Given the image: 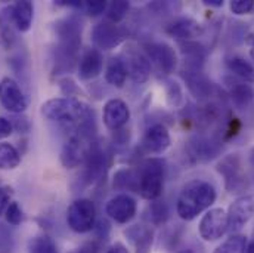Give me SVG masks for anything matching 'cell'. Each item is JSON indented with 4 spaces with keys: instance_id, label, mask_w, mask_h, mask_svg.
<instances>
[{
    "instance_id": "cell-8",
    "label": "cell",
    "mask_w": 254,
    "mask_h": 253,
    "mask_svg": "<svg viewBox=\"0 0 254 253\" xmlns=\"http://www.w3.org/2000/svg\"><path fill=\"white\" fill-rule=\"evenodd\" d=\"M122 61L125 64L127 76L134 83H145L151 76V61L146 54L139 51L136 46L128 45L122 54Z\"/></svg>"
},
{
    "instance_id": "cell-11",
    "label": "cell",
    "mask_w": 254,
    "mask_h": 253,
    "mask_svg": "<svg viewBox=\"0 0 254 253\" xmlns=\"http://www.w3.org/2000/svg\"><path fill=\"white\" fill-rule=\"evenodd\" d=\"M222 142L216 136L196 135L190 138L187 150L193 162H210L222 153Z\"/></svg>"
},
{
    "instance_id": "cell-28",
    "label": "cell",
    "mask_w": 254,
    "mask_h": 253,
    "mask_svg": "<svg viewBox=\"0 0 254 253\" xmlns=\"http://www.w3.org/2000/svg\"><path fill=\"white\" fill-rule=\"evenodd\" d=\"M19 163H21L19 151L7 142H0V170H12L18 168Z\"/></svg>"
},
{
    "instance_id": "cell-41",
    "label": "cell",
    "mask_w": 254,
    "mask_h": 253,
    "mask_svg": "<svg viewBox=\"0 0 254 253\" xmlns=\"http://www.w3.org/2000/svg\"><path fill=\"white\" fill-rule=\"evenodd\" d=\"M107 253H128L127 252V249L122 245V243H116V245H113L110 249H108V252Z\"/></svg>"
},
{
    "instance_id": "cell-45",
    "label": "cell",
    "mask_w": 254,
    "mask_h": 253,
    "mask_svg": "<svg viewBox=\"0 0 254 253\" xmlns=\"http://www.w3.org/2000/svg\"><path fill=\"white\" fill-rule=\"evenodd\" d=\"M250 57L253 58V61H254V45H252V49H250Z\"/></svg>"
},
{
    "instance_id": "cell-5",
    "label": "cell",
    "mask_w": 254,
    "mask_h": 253,
    "mask_svg": "<svg viewBox=\"0 0 254 253\" xmlns=\"http://www.w3.org/2000/svg\"><path fill=\"white\" fill-rule=\"evenodd\" d=\"M182 77L185 79L190 93L198 101L217 102L223 99V90L216 83H213L207 76H204L201 70L187 68L182 71Z\"/></svg>"
},
{
    "instance_id": "cell-19",
    "label": "cell",
    "mask_w": 254,
    "mask_h": 253,
    "mask_svg": "<svg viewBox=\"0 0 254 253\" xmlns=\"http://www.w3.org/2000/svg\"><path fill=\"white\" fill-rule=\"evenodd\" d=\"M130 119V110L122 99H110L104 107V123L111 130H119L127 125Z\"/></svg>"
},
{
    "instance_id": "cell-6",
    "label": "cell",
    "mask_w": 254,
    "mask_h": 253,
    "mask_svg": "<svg viewBox=\"0 0 254 253\" xmlns=\"http://www.w3.org/2000/svg\"><path fill=\"white\" fill-rule=\"evenodd\" d=\"M217 172L225 178V187L229 192H241L247 188V176L244 175L240 154L223 157L217 165Z\"/></svg>"
},
{
    "instance_id": "cell-4",
    "label": "cell",
    "mask_w": 254,
    "mask_h": 253,
    "mask_svg": "<svg viewBox=\"0 0 254 253\" xmlns=\"http://www.w3.org/2000/svg\"><path fill=\"white\" fill-rule=\"evenodd\" d=\"M68 227L78 234L89 233L95 228L96 222V207L89 198L74 200L66 210Z\"/></svg>"
},
{
    "instance_id": "cell-30",
    "label": "cell",
    "mask_w": 254,
    "mask_h": 253,
    "mask_svg": "<svg viewBox=\"0 0 254 253\" xmlns=\"http://www.w3.org/2000/svg\"><path fill=\"white\" fill-rule=\"evenodd\" d=\"M247 239L241 234H232L213 253H246Z\"/></svg>"
},
{
    "instance_id": "cell-10",
    "label": "cell",
    "mask_w": 254,
    "mask_h": 253,
    "mask_svg": "<svg viewBox=\"0 0 254 253\" xmlns=\"http://www.w3.org/2000/svg\"><path fill=\"white\" fill-rule=\"evenodd\" d=\"M0 104L12 114H22L28 107V98L13 79L4 77L0 82Z\"/></svg>"
},
{
    "instance_id": "cell-23",
    "label": "cell",
    "mask_w": 254,
    "mask_h": 253,
    "mask_svg": "<svg viewBox=\"0 0 254 253\" xmlns=\"http://www.w3.org/2000/svg\"><path fill=\"white\" fill-rule=\"evenodd\" d=\"M173 37L179 39V40H185L190 42V39L198 37L201 33V27L196 21L190 19V18H181L178 21H175L169 30H167Z\"/></svg>"
},
{
    "instance_id": "cell-29",
    "label": "cell",
    "mask_w": 254,
    "mask_h": 253,
    "mask_svg": "<svg viewBox=\"0 0 254 253\" xmlns=\"http://www.w3.org/2000/svg\"><path fill=\"white\" fill-rule=\"evenodd\" d=\"M28 253H60L55 242L48 236H36L28 242Z\"/></svg>"
},
{
    "instance_id": "cell-21",
    "label": "cell",
    "mask_w": 254,
    "mask_h": 253,
    "mask_svg": "<svg viewBox=\"0 0 254 253\" xmlns=\"http://www.w3.org/2000/svg\"><path fill=\"white\" fill-rule=\"evenodd\" d=\"M104 58L98 49H87L78 61V77L81 80H92L102 71Z\"/></svg>"
},
{
    "instance_id": "cell-13",
    "label": "cell",
    "mask_w": 254,
    "mask_h": 253,
    "mask_svg": "<svg viewBox=\"0 0 254 253\" xmlns=\"http://www.w3.org/2000/svg\"><path fill=\"white\" fill-rule=\"evenodd\" d=\"M228 213V222L231 233L237 234L254 215V197L253 195H241L231 206Z\"/></svg>"
},
{
    "instance_id": "cell-18",
    "label": "cell",
    "mask_w": 254,
    "mask_h": 253,
    "mask_svg": "<svg viewBox=\"0 0 254 253\" xmlns=\"http://www.w3.org/2000/svg\"><path fill=\"white\" fill-rule=\"evenodd\" d=\"M81 21L75 16H66L63 19H58L54 24V33L60 43L68 45H77L81 43Z\"/></svg>"
},
{
    "instance_id": "cell-24",
    "label": "cell",
    "mask_w": 254,
    "mask_h": 253,
    "mask_svg": "<svg viewBox=\"0 0 254 253\" xmlns=\"http://www.w3.org/2000/svg\"><path fill=\"white\" fill-rule=\"evenodd\" d=\"M13 18L18 31L27 33L33 25L34 18V4L28 0H21L13 4Z\"/></svg>"
},
{
    "instance_id": "cell-33",
    "label": "cell",
    "mask_w": 254,
    "mask_h": 253,
    "mask_svg": "<svg viewBox=\"0 0 254 253\" xmlns=\"http://www.w3.org/2000/svg\"><path fill=\"white\" fill-rule=\"evenodd\" d=\"M151 218H152L154 224H157V225L164 224L169 218L167 206L163 201H154L151 206Z\"/></svg>"
},
{
    "instance_id": "cell-22",
    "label": "cell",
    "mask_w": 254,
    "mask_h": 253,
    "mask_svg": "<svg viewBox=\"0 0 254 253\" xmlns=\"http://www.w3.org/2000/svg\"><path fill=\"white\" fill-rule=\"evenodd\" d=\"M16 24L13 18V4L3 6L0 9V39L6 49H10L16 40Z\"/></svg>"
},
{
    "instance_id": "cell-26",
    "label": "cell",
    "mask_w": 254,
    "mask_h": 253,
    "mask_svg": "<svg viewBox=\"0 0 254 253\" xmlns=\"http://www.w3.org/2000/svg\"><path fill=\"white\" fill-rule=\"evenodd\" d=\"M126 79L127 71L122 58L120 57L110 58L105 68V80L116 87H123V84L126 83Z\"/></svg>"
},
{
    "instance_id": "cell-44",
    "label": "cell",
    "mask_w": 254,
    "mask_h": 253,
    "mask_svg": "<svg viewBox=\"0 0 254 253\" xmlns=\"http://www.w3.org/2000/svg\"><path fill=\"white\" fill-rule=\"evenodd\" d=\"M250 163H252V166L254 168V148L250 151Z\"/></svg>"
},
{
    "instance_id": "cell-27",
    "label": "cell",
    "mask_w": 254,
    "mask_h": 253,
    "mask_svg": "<svg viewBox=\"0 0 254 253\" xmlns=\"http://www.w3.org/2000/svg\"><path fill=\"white\" fill-rule=\"evenodd\" d=\"M228 70L246 83H254V67L241 57L226 58Z\"/></svg>"
},
{
    "instance_id": "cell-7",
    "label": "cell",
    "mask_w": 254,
    "mask_h": 253,
    "mask_svg": "<svg viewBox=\"0 0 254 253\" xmlns=\"http://www.w3.org/2000/svg\"><path fill=\"white\" fill-rule=\"evenodd\" d=\"M93 139L80 135V133H72L71 138L64 144L61 150V163L65 169H75L80 165L86 162V157L89 154L90 145Z\"/></svg>"
},
{
    "instance_id": "cell-46",
    "label": "cell",
    "mask_w": 254,
    "mask_h": 253,
    "mask_svg": "<svg viewBox=\"0 0 254 253\" xmlns=\"http://www.w3.org/2000/svg\"><path fill=\"white\" fill-rule=\"evenodd\" d=\"M72 253H90V252H87V251H75V252H72Z\"/></svg>"
},
{
    "instance_id": "cell-17",
    "label": "cell",
    "mask_w": 254,
    "mask_h": 253,
    "mask_svg": "<svg viewBox=\"0 0 254 253\" xmlns=\"http://www.w3.org/2000/svg\"><path fill=\"white\" fill-rule=\"evenodd\" d=\"M170 144H172L170 133L167 127L161 123H155L148 127L142 139V147L145 148V151L151 154H163L170 147Z\"/></svg>"
},
{
    "instance_id": "cell-9",
    "label": "cell",
    "mask_w": 254,
    "mask_h": 253,
    "mask_svg": "<svg viewBox=\"0 0 254 253\" xmlns=\"http://www.w3.org/2000/svg\"><path fill=\"white\" fill-rule=\"evenodd\" d=\"M228 213L220 207L210 209L199 222V236L205 242H216L222 239L228 233Z\"/></svg>"
},
{
    "instance_id": "cell-39",
    "label": "cell",
    "mask_w": 254,
    "mask_h": 253,
    "mask_svg": "<svg viewBox=\"0 0 254 253\" xmlns=\"http://www.w3.org/2000/svg\"><path fill=\"white\" fill-rule=\"evenodd\" d=\"M9 120H10L13 129L18 130L19 133H27V132L30 130V122H28V119H27L25 116H22V114H15V117H12V119H9Z\"/></svg>"
},
{
    "instance_id": "cell-36",
    "label": "cell",
    "mask_w": 254,
    "mask_h": 253,
    "mask_svg": "<svg viewBox=\"0 0 254 253\" xmlns=\"http://www.w3.org/2000/svg\"><path fill=\"white\" fill-rule=\"evenodd\" d=\"M108 3L102 1V0H90V1H83V9L92 15V16H98L101 13H104L107 10Z\"/></svg>"
},
{
    "instance_id": "cell-31",
    "label": "cell",
    "mask_w": 254,
    "mask_h": 253,
    "mask_svg": "<svg viewBox=\"0 0 254 253\" xmlns=\"http://www.w3.org/2000/svg\"><path fill=\"white\" fill-rule=\"evenodd\" d=\"M128 7H130V4H128V1H123V0H119V1H111L108 6H107V18L113 22V24H116V22H120L125 16L127 15V12H128Z\"/></svg>"
},
{
    "instance_id": "cell-38",
    "label": "cell",
    "mask_w": 254,
    "mask_h": 253,
    "mask_svg": "<svg viewBox=\"0 0 254 253\" xmlns=\"http://www.w3.org/2000/svg\"><path fill=\"white\" fill-rule=\"evenodd\" d=\"M12 195H13V190L10 187H7V185H1L0 187V216L6 212V209L12 203L10 201Z\"/></svg>"
},
{
    "instance_id": "cell-15",
    "label": "cell",
    "mask_w": 254,
    "mask_h": 253,
    "mask_svg": "<svg viewBox=\"0 0 254 253\" xmlns=\"http://www.w3.org/2000/svg\"><path fill=\"white\" fill-rule=\"evenodd\" d=\"M145 54L151 63L155 64L161 71H164L167 74L173 73L175 68L178 67V55H176L175 49L164 42L146 45Z\"/></svg>"
},
{
    "instance_id": "cell-47",
    "label": "cell",
    "mask_w": 254,
    "mask_h": 253,
    "mask_svg": "<svg viewBox=\"0 0 254 253\" xmlns=\"http://www.w3.org/2000/svg\"><path fill=\"white\" fill-rule=\"evenodd\" d=\"M179 253H192V252H190V251H188V249H187V251H182V252H179Z\"/></svg>"
},
{
    "instance_id": "cell-37",
    "label": "cell",
    "mask_w": 254,
    "mask_h": 253,
    "mask_svg": "<svg viewBox=\"0 0 254 253\" xmlns=\"http://www.w3.org/2000/svg\"><path fill=\"white\" fill-rule=\"evenodd\" d=\"M12 234L3 224H0V253H10L12 249Z\"/></svg>"
},
{
    "instance_id": "cell-32",
    "label": "cell",
    "mask_w": 254,
    "mask_h": 253,
    "mask_svg": "<svg viewBox=\"0 0 254 253\" xmlns=\"http://www.w3.org/2000/svg\"><path fill=\"white\" fill-rule=\"evenodd\" d=\"M114 187L122 190H136L139 192V182L130 170H119L114 178Z\"/></svg>"
},
{
    "instance_id": "cell-42",
    "label": "cell",
    "mask_w": 254,
    "mask_h": 253,
    "mask_svg": "<svg viewBox=\"0 0 254 253\" xmlns=\"http://www.w3.org/2000/svg\"><path fill=\"white\" fill-rule=\"evenodd\" d=\"M204 4L214 6V7H220V6H223V0H204Z\"/></svg>"
},
{
    "instance_id": "cell-2",
    "label": "cell",
    "mask_w": 254,
    "mask_h": 253,
    "mask_svg": "<svg viewBox=\"0 0 254 253\" xmlns=\"http://www.w3.org/2000/svg\"><path fill=\"white\" fill-rule=\"evenodd\" d=\"M216 201V190L207 181H190L178 198L176 212L184 221H192Z\"/></svg>"
},
{
    "instance_id": "cell-35",
    "label": "cell",
    "mask_w": 254,
    "mask_h": 253,
    "mask_svg": "<svg viewBox=\"0 0 254 253\" xmlns=\"http://www.w3.org/2000/svg\"><path fill=\"white\" fill-rule=\"evenodd\" d=\"M229 7L232 13L235 15H247L254 10V1L253 0H232L229 3Z\"/></svg>"
},
{
    "instance_id": "cell-3",
    "label": "cell",
    "mask_w": 254,
    "mask_h": 253,
    "mask_svg": "<svg viewBox=\"0 0 254 253\" xmlns=\"http://www.w3.org/2000/svg\"><path fill=\"white\" fill-rule=\"evenodd\" d=\"M139 192L146 200H155L161 195L164 187V162L149 159L143 163L139 178Z\"/></svg>"
},
{
    "instance_id": "cell-14",
    "label": "cell",
    "mask_w": 254,
    "mask_h": 253,
    "mask_svg": "<svg viewBox=\"0 0 254 253\" xmlns=\"http://www.w3.org/2000/svg\"><path fill=\"white\" fill-rule=\"evenodd\" d=\"M123 39H125V36H123L122 30L116 24L108 22V21L96 24L92 30V42L98 49L111 51V49L120 46Z\"/></svg>"
},
{
    "instance_id": "cell-1",
    "label": "cell",
    "mask_w": 254,
    "mask_h": 253,
    "mask_svg": "<svg viewBox=\"0 0 254 253\" xmlns=\"http://www.w3.org/2000/svg\"><path fill=\"white\" fill-rule=\"evenodd\" d=\"M40 114L49 122H57L65 127H71L74 132L78 127L95 123L93 110L86 102L75 98L49 99L42 105Z\"/></svg>"
},
{
    "instance_id": "cell-40",
    "label": "cell",
    "mask_w": 254,
    "mask_h": 253,
    "mask_svg": "<svg viewBox=\"0 0 254 253\" xmlns=\"http://www.w3.org/2000/svg\"><path fill=\"white\" fill-rule=\"evenodd\" d=\"M13 132V126L10 123L9 119H4V117H0V141L10 136Z\"/></svg>"
},
{
    "instance_id": "cell-34",
    "label": "cell",
    "mask_w": 254,
    "mask_h": 253,
    "mask_svg": "<svg viewBox=\"0 0 254 253\" xmlns=\"http://www.w3.org/2000/svg\"><path fill=\"white\" fill-rule=\"evenodd\" d=\"M4 216H6L7 224H10V225H19L24 221V212L19 207V204L15 201H12L9 204V207L4 212Z\"/></svg>"
},
{
    "instance_id": "cell-43",
    "label": "cell",
    "mask_w": 254,
    "mask_h": 253,
    "mask_svg": "<svg viewBox=\"0 0 254 253\" xmlns=\"http://www.w3.org/2000/svg\"><path fill=\"white\" fill-rule=\"evenodd\" d=\"M246 253H254V240L247 246V249H246Z\"/></svg>"
},
{
    "instance_id": "cell-25",
    "label": "cell",
    "mask_w": 254,
    "mask_h": 253,
    "mask_svg": "<svg viewBox=\"0 0 254 253\" xmlns=\"http://www.w3.org/2000/svg\"><path fill=\"white\" fill-rule=\"evenodd\" d=\"M126 236L136 246V253H149L152 245V231L149 228L134 225L126 231Z\"/></svg>"
},
{
    "instance_id": "cell-20",
    "label": "cell",
    "mask_w": 254,
    "mask_h": 253,
    "mask_svg": "<svg viewBox=\"0 0 254 253\" xmlns=\"http://www.w3.org/2000/svg\"><path fill=\"white\" fill-rule=\"evenodd\" d=\"M225 84L228 87V95L237 108L244 110L249 105H252V102L254 101V87L252 84H249L243 80H237L234 77L232 79L226 77Z\"/></svg>"
},
{
    "instance_id": "cell-12",
    "label": "cell",
    "mask_w": 254,
    "mask_h": 253,
    "mask_svg": "<svg viewBox=\"0 0 254 253\" xmlns=\"http://www.w3.org/2000/svg\"><path fill=\"white\" fill-rule=\"evenodd\" d=\"M107 166V156L102 148V145L96 141L92 142L89 154L84 162V169L81 173V181L84 185H90L95 181H98L105 170Z\"/></svg>"
},
{
    "instance_id": "cell-16",
    "label": "cell",
    "mask_w": 254,
    "mask_h": 253,
    "mask_svg": "<svg viewBox=\"0 0 254 253\" xmlns=\"http://www.w3.org/2000/svg\"><path fill=\"white\" fill-rule=\"evenodd\" d=\"M136 201L128 194H119L107 203V215L119 224L130 222L136 215Z\"/></svg>"
}]
</instances>
